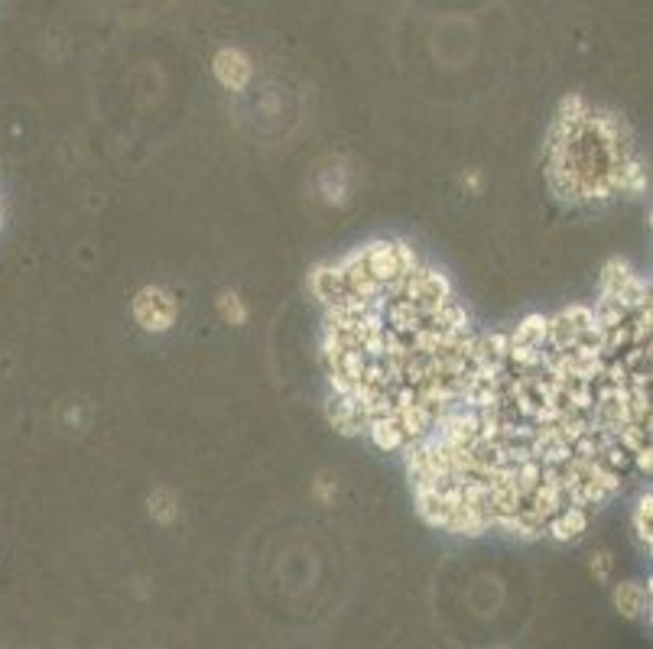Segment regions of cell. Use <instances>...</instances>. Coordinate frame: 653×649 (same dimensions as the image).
<instances>
[{
    "mask_svg": "<svg viewBox=\"0 0 653 649\" xmlns=\"http://www.w3.org/2000/svg\"><path fill=\"white\" fill-rule=\"evenodd\" d=\"M592 572H595L599 582H608V578H611V552L602 549L592 558Z\"/></svg>",
    "mask_w": 653,
    "mask_h": 649,
    "instance_id": "17",
    "label": "cell"
},
{
    "mask_svg": "<svg viewBox=\"0 0 653 649\" xmlns=\"http://www.w3.org/2000/svg\"><path fill=\"white\" fill-rule=\"evenodd\" d=\"M374 446L381 451H401L410 439L401 429L397 416H377V419H367V432H364Z\"/></svg>",
    "mask_w": 653,
    "mask_h": 649,
    "instance_id": "8",
    "label": "cell"
},
{
    "mask_svg": "<svg viewBox=\"0 0 653 649\" xmlns=\"http://www.w3.org/2000/svg\"><path fill=\"white\" fill-rule=\"evenodd\" d=\"M218 308H221V318L231 322V325H245L248 322V308H245V302H241L238 293H221Z\"/></svg>",
    "mask_w": 653,
    "mask_h": 649,
    "instance_id": "14",
    "label": "cell"
},
{
    "mask_svg": "<svg viewBox=\"0 0 653 649\" xmlns=\"http://www.w3.org/2000/svg\"><path fill=\"white\" fill-rule=\"evenodd\" d=\"M381 315H384V325H387L391 332L403 335V338L416 335V332L426 325V315H423V308H419L416 302L401 300V296H394V300L384 302Z\"/></svg>",
    "mask_w": 653,
    "mask_h": 649,
    "instance_id": "4",
    "label": "cell"
},
{
    "mask_svg": "<svg viewBox=\"0 0 653 649\" xmlns=\"http://www.w3.org/2000/svg\"><path fill=\"white\" fill-rule=\"evenodd\" d=\"M253 69H251V59L245 55L241 50H221L215 55V78L225 85V88H231V92H245L248 88V82H251Z\"/></svg>",
    "mask_w": 653,
    "mask_h": 649,
    "instance_id": "2",
    "label": "cell"
},
{
    "mask_svg": "<svg viewBox=\"0 0 653 649\" xmlns=\"http://www.w3.org/2000/svg\"><path fill=\"white\" fill-rule=\"evenodd\" d=\"M589 530V510L579 503H566L559 506L553 516L547 520V536H553L556 543H572Z\"/></svg>",
    "mask_w": 653,
    "mask_h": 649,
    "instance_id": "3",
    "label": "cell"
},
{
    "mask_svg": "<svg viewBox=\"0 0 653 649\" xmlns=\"http://www.w3.org/2000/svg\"><path fill=\"white\" fill-rule=\"evenodd\" d=\"M547 315H527V318H520L517 322V328L514 332H507V342L510 345H547Z\"/></svg>",
    "mask_w": 653,
    "mask_h": 649,
    "instance_id": "10",
    "label": "cell"
},
{
    "mask_svg": "<svg viewBox=\"0 0 653 649\" xmlns=\"http://www.w3.org/2000/svg\"><path fill=\"white\" fill-rule=\"evenodd\" d=\"M614 607L628 617V620H641L651 610V585L641 582H624L614 588Z\"/></svg>",
    "mask_w": 653,
    "mask_h": 649,
    "instance_id": "7",
    "label": "cell"
},
{
    "mask_svg": "<svg viewBox=\"0 0 653 649\" xmlns=\"http://www.w3.org/2000/svg\"><path fill=\"white\" fill-rule=\"evenodd\" d=\"M634 276V270L624 263V260H611L608 266H604V273H602V296L599 300H618V293L628 286V280Z\"/></svg>",
    "mask_w": 653,
    "mask_h": 649,
    "instance_id": "11",
    "label": "cell"
},
{
    "mask_svg": "<svg viewBox=\"0 0 653 649\" xmlns=\"http://www.w3.org/2000/svg\"><path fill=\"white\" fill-rule=\"evenodd\" d=\"M309 286H312V296L322 302V305H332L345 293L342 286V276L335 270V263H319L312 273H309Z\"/></svg>",
    "mask_w": 653,
    "mask_h": 649,
    "instance_id": "9",
    "label": "cell"
},
{
    "mask_svg": "<svg viewBox=\"0 0 653 649\" xmlns=\"http://www.w3.org/2000/svg\"><path fill=\"white\" fill-rule=\"evenodd\" d=\"M394 250H397V263H401V273H413V270L419 266V257H416V250L410 248V244H403V241H394Z\"/></svg>",
    "mask_w": 653,
    "mask_h": 649,
    "instance_id": "16",
    "label": "cell"
},
{
    "mask_svg": "<svg viewBox=\"0 0 653 649\" xmlns=\"http://www.w3.org/2000/svg\"><path fill=\"white\" fill-rule=\"evenodd\" d=\"M325 412H329V422H332L342 436H364V432H367V419L361 416L357 402H354L349 394H332Z\"/></svg>",
    "mask_w": 653,
    "mask_h": 649,
    "instance_id": "5",
    "label": "cell"
},
{
    "mask_svg": "<svg viewBox=\"0 0 653 649\" xmlns=\"http://www.w3.org/2000/svg\"><path fill=\"white\" fill-rule=\"evenodd\" d=\"M153 516H156V520H159V523H169V520H173V513H176V510H173V498H169V494H166V491H159V494H153Z\"/></svg>",
    "mask_w": 653,
    "mask_h": 649,
    "instance_id": "15",
    "label": "cell"
},
{
    "mask_svg": "<svg viewBox=\"0 0 653 649\" xmlns=\"http://www.w3.org/2000/svg\"><path fill=\"white\" fill-rule=\"evenodd\" d=\"M0 218H3V208H0Z\"/></svg>",
    "mask_w": 653,
    "mask_h": 649,
    "instance_id": "18",
    "label": "cell"
},
{
    "mask_svg": "<svg viewBox=\"0 0 653 649\" xmlns=\"http://www.w3.org/2000/svg\"><path fill=\"white\" fill-rule=\"evenodd\" d=\"M507 332H491V335H481L478 338V348L485 354V360H495V364H504L507 360Z\"/></svg>",
    "mask_w": 653,
    "mask_h": 649,
    "instance_id": "13",
    "label": "cell"
},
{
    "mask_svg": "<svg viewBox=\"0 0 653 649\" xmlns=\"http://www.w3.org/2000/svg\"><path fill=\"white\" fill-rule=\"evenodd\" d=\"M651 513H653V498L651 491L644 494V498L638 500V510H634V533H638V543L644 546V549L651 552Z\"/></svg>",
    "mask_w": 653,
    "mask_h": 649,
    "instance_id": "12",
    "label": "cell"
},
{
    "mask_svg": "<svg viewBox=\"0 0 653 649\" xmlns=\"http://www.w3.org/2000/svg\"><path fill=\"white\" fill-rule=\"evenodd\" d=\"M364 253H367V270L377 283H391L403 276L401 263H397V250H394V241H371L364 244Z\"/></svg>",
    "mask_w": 653,
    "mask_h": 649,
    "instance_id": "6",
    "label": "cell"
},
{
    "mask_svg": "<svg viewBox=\"0 0 653 649\" xmlns=\"http://www.w3.org/2000/svg\"><path fill=\"white\" fill-rule=\"evenodd\" d=\"M134 318L141 322L144 332L163 335L176 322V300L166 290H159V286H147L134 300Z\"/></svg>",
    "mask_w": 653,
    "mask_h": 649,
    "instance_id": "1",
    "label": "cell"
}]
</instances>
